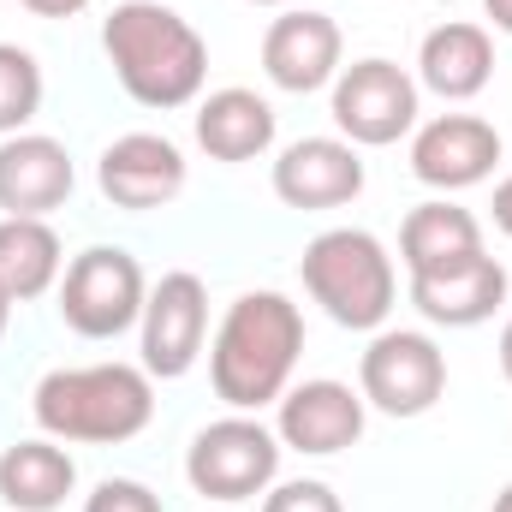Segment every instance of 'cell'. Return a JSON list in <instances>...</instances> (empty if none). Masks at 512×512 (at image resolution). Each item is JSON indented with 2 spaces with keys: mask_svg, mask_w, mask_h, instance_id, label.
<instances>
[{
  "mask_svg": "<svg viewBox=\"0 0 512 512\" xmlns=\"http://www.w3.org/2000/svg\"><path fill=\"white\" fill-rule=\"evenodd\" d=\"M102 48H108V66H114L120 90L137 108L173 114V108H191L203 96L209 42L197 36L191 18H179L161 0H120L102 18Z\"/></svg>",
  "mask_w": 512,
  "mask_h": 512,
  "instance_id": "1",
  "label": "cell"
},
{
  "mask_svg": "<svg viewBox=\"0 0 512 512\" xmlns=\"http://www.w3.org/2000/svg\"><path fill=\"white\" fill-rule=\"evenodd\" d=\"M304 352V310L286 292H245L227 304L215 346H209V382L215 399H227L233 411H262L274 405Z\"/></svg>",
  "mask_w": 512,
  "mask_h": 512,
  "instance_id": "2",
  "label": "cell"
},
{
  "mask_svg": "<svg viewBox=\"0 0 512 512\" xmlns=\"http://www.w3.org/2000/svg\"><path fill=\"white\" fill-rule=\"evenodd\" d=\"M30 417L54 441L120 447L149 429L155 417V376L143 364H78L48 370L30 393Z\"/></svg>",
  "mask_w": 512,
  "mask_h": 512,
  "instance_id": "3",
  "label": "cell"
},
{
  "mask_svg": "<svg viewBox=\"0 0 512 512\" xmlns=\"http://www.w3.org/2000/svg\"><path fill=\"white\" fill-rule=\"evenodd\" d=\"M304 292L328 310V322L352 328V334H376L387 316H393V298H399V274H393V256L376 233L364 227H328L304 245Z\"/></svg>",
  "mask_w": 512,
  "mask_h": 512,
  "instance_id": "4",
  "label": "cell"
},
{
  "mask_svg": "<svg viewBox=\"0 0 512 512\" xmlns=\"http://www.w3.org/2000/svg\"><path fill=\"white\" fill-rule=\"evenodd\" d=\"M143 304H149V280L126 245H90L60 274V322L78 340H120L126 328L143 322Z\"/></svg>",
  "mask_w": 512,
  "mask_h": 512,
  "instance_id": "5",
  "label": "cell"
},
{
  "mask_svg": "<svg viewBox=\"0 0 512 512\" xmlns=\"http://www.w3.org/2000/svg\"><path fill=\"white\" fill-rule=\"evenodd\" d=\"M280 453H286V447H280V435H274L268 423L233 411V417L197 429V441H191V453H185V477H191V489H197L203 501L239 507V501H256V495L274 489Z\"/></svg>",
  "mask_w": 512,
  "mask_h": 512,
  "instance_id": "6",
  "label": "cell"
},
{
  "mask_svg": "<svg viewBox=\"0 0 512 512\" xmlns=\"http://www.w3.org/2000/svg\"><path fill=\"white\" fill-rule=\"evenodd\" d=\"M358 393L382 417H423L447 393V352L417 328H376L358 358Z\"/></svg>",
  "mask_w": 512,
  "mask_h": 512,
  "instance_id": "7",
  "label": "cell"
},
{
  "mask_svg": "<svg viewBox=\"0 0 512 512\" xmlns=\"http://www.w3.org/2000/svg\"><path fill=\"white\" fill-rule=\"evenodd\" d=\"M417 78L405 72V66H393L382 54H370V60H352V66H340V78H334V126L346 143H358V149H387V143H399L405 131H417Z\"/></svg>",
  "mask_w": 512,
  "mask_h": 512,
  "instance_id": "8",
  "label": "cell"
},
{
  "mask_svg": "<svg viewBox=\"0 0 512 512\" xmlns=\"http://www.w3.org/2000/svg\"><path fill=\"white\" fill-rule=\"evenodd\" d=\"M203 340H209V286L191 268L161 274L143 304V370L155 382H179L197 370Z\"/></svg>",
  "mask_w": 512,
  "mask_h": 512,
  "instance_id": "9",
  "label": "cell"
},
{
  "mask_svg": "<svg viewBox=\"0 0 512 512\" xmlns=\"http://www.w3.org/2000/svg\"><path fill=\"white\" fill-rule=\"evenodd\" d=\"M340 54H346L340 24L328 12H316V6H286L262 36V72L286 96L328 90L340 78Z\"/></svg>",
  "mask_w": 512,
  "mask_h": 512,
  "instance_id": "10",
  "label": "cell"
},
{
  "mask_svg": "<svg viewBox=\"0 0 512 512\" xmlns=\"http://www.w3.org/2000/svg\"><path fill=\"white\" fill-rule=\"evenodd\" d=\"M96 185L114 209H167L185 191V149L161 131H126L102 149L96 161Z\"/></svg>",
  "mask_w": 512,
  "mask_h": 512,
  "instance_id": "11",
  "label": "cell"
},
{
  "mask_svg": "<svg viewBox=\"0 0 512 512\" xmlns=\"http://www.w3.org/2000/svg\"><path fill=\"white\" fill-rule=\"evenodd\" d=\"M501 131L477 114H435L429 126L411 131V173L429 191H471L495 173Z\"/></svg>",
  "mask_w": 512,
  "mask_h": 512,
  "instance_id": "12",
  "label": "cell"
},
{
  "mask_svg": "<svg viewBox=\"0 0 512 512\" xmlns=\"http://www.w3.org/2000/svg\"><path fill=\"white\" fill-rule=\"evenodd\" d=\"M364 411H370L364 393H352L346 382L316 376V382H298V387L280 393L274 435H280V447H292V453L328 459V453L358 447V435H364Z\"/></svg>",
  "mask_w": 512,
  "mask_h": 512,
  "instance_id": "13",
  "label": "cell"
},
{
  "mask_svg": "<svg viewBox=\"0 0 512 512\" xmlns=\"http://www.w3.org/2000/svg\"><path fill=\"white\" fill-rule=\"evenodd\" d=\"M364 191L358 143L346 137H298L274 161V197L286 209H340Z\"/></svg>",
  "mask_w": 512,
  "mask_h": 512,
  "instance_id": "14",
  "label": "cell"
},
{
  "mask_svg": "<svg viewBox=\"0 0 512 512\" xmlns=\"http://www.w3.org/2000/svg\"><path fill=\"white\" fill-rule=\"evenodd\" d=\"M72 185H78V173H72V155L60 137H42V131L0 137V209L6 215L48 221L72 197Z\"/></svg>",
  "mask_w": 512,
  "mask_h": 512,
  "instance_id": "15",
  "label": "cell"
},
{
  "mask_svg": "<svg viewBox=\"0 0 512 512\" xmlns=\"http://www.w3.org/2000/svg\"><path fill=\"white\" fill-rule=\"evenodd\" d=\"M477 256H489L483 251V221H477L471 209L447 203V197L417 203V209L405 215V227H399V262H405L411 280L465 268V262H477Z\"/></svg>",
  "mask_w": 512,
  "mask_h": 512,
  "instance_id": "16",
  "label": "cell"
},
{
  "mask_svg": "<svg viewBox=\"0 0 512 512\" xmlns=\"http://www.w3.org/2000/svg\"><path fill=\"white\" fill-rule=\"evenodd\" d=\"M411 304L435 328H483L507 304V268L495 256H477L465 268L423 274V280H411Z\"/></svg>",
  "mask_w": 512,
  "mask_h": 512,
  "instance_id": "17",
  "label": "cell"
},
{
  "mask_svg": "<svg viewBox=\"0 0 512 512\" xmlns=\"http://www.w3.org/2000/svg\"><path fill=\"white\" fill-rule=\"evenodd\" d=\"M495 78V36L483 24H441L417 48V84L441 102H471Z\"/></svg>",
  "mask_w": 512,
  "mask_h": 512,
  "instance_id": "18",
  "label": "cell"
},
{
  "mask_svg": "<svg viewBox=\"0 0 512 512\" xmlns=\"http://www.w3.org/2000/svg\"><path fill=\"white\" fill-rule=\"evenodd\" d=\"M274 126H280L274 108L256 90H239V84L197 102V143H203L209 161H256V155H268Z\"/></svg>",
  "mask_w": 512,
  "mask_h": 512,
  "instance_id": "19",
  "label": "cell"
},
{
  "mask_svg": "<svg viewBox=\"0 0 512 512\" xmlns=\"http://www.w3.org/2000/svg\"><path fill=\"white\" fill-rule=\"evenodd\" d=\"M72 489H78V465L54 435L12 441L0 453V501L12 512H60Z\"/></svg>",
  "mask_w": 512,
  "mask_h": 512,
  "instance_id": "20",
  "label": "cell"
},
{
  "mask_svg": "<svg viewBox=\"0 0 512 512\" xmlns=\"http://www.w3.org/2000/svg\"><path fill=\"white\" fill-rule=\"evenodd\" d=\"M66 256H60V233L36 215H0V286L12 292V304L42 298L48 286H60Z\"/></svg>",
  "mask_w": 512,
  "mask_h": 512,
  "instance_id": "21",
  "label": "cell"
},
{
  "mask_svg": "<svg viewBox=\"0 0 512 512\" xmlns=\"http://www.w3.org/2000/svg\"><path fill=\"white\" fill-rule=\"evenodd\" d=\"M42 114V66L30 48L0 42V137H18Z\"/></svg>",
  "mask_w": 512,
  "mask_h": 512,
  "instance_id": "22",
  "label": "cell"
},
{
  "mask_svg": "<svg viewBox=\"0 0 512 512\" xmlns=\"http://www.w3.org/2000/svg\"><path fill=\"white\" fill-rule=\"evenodd\" d=\"M262 512H346V507L322 477H298V483H274L262 495Z\"/></svg>",
  "mask_w": 512,
  "mask_h": 512,
  "instance_id": "23",
  "label": "cell"
},
{
  "mask_svg": "<svg viewBox=\"0 0 512 512\" xmlns=\"http://www.w3.org/2000/svg\"><path fill=\"white\" fill-rule=\"evenodd\" d=\"M84 512H161V495L137 477H108V483H96Z\"/></svg>",
  "mask_w": 512,
  "mask_h": 512,
  "instance_id": "24",
  "label": "cell"
},
{
  "mask_svg": "<svg viewBox=\"0 0 512 512\" xmlns=\"http://www.w3.org/2000/svg\"><path fill=\"white\" fill-rule=\"evenodd\" d=\"M24 12H36V18H78L90 0H18Z\"/></svg>",
  "mask_w": 512,
  "mask_h": 512,
  "instance_id": "25",
  "label": "cell"
},
{
  "mask_svg": "<svg viewBox=\"0 0 512 512\" xmlns=\"http://www.w3.org/2000/svg\"><path fill=\"white\" fill-rule=\"evenodd\" d=\"M489 209H495V227H501V233L512 239V173L501 179V185H495V203H489Z\"/></svg>",
  "mask_w": 512,
  "mask_h": 512,
  "instance_id": "26",
  "label": "cell"
},
{
  "mask_svg": "<svg viewBox=\"0 0 512 512\" xmlns=\"http://www.w3.org/2000/svg\"><path fill=\"white\" fill-rule=\"evenodd\" d=\"M483 12H489V24H495L501 36H512V0H483Z\"/></svg>",
  "mask_w": 512,
  "mask_h": 512,
  "instance_id": "27",
  "label": "cell"
},
{
  "mask_svg": "<svg viewBox=\"0 0 512 512\" xmlns=\"http://www.w3.org/2000/svg\"><path fill=\"white\" fill-rule=\"evenodd\" d=\"M501 376L512 387V316H507V328H501Z\"/></svg>",
  "mask_w": 512,
  "mask_h": 512,
  "instance_id": "28",
  "label": "cell"
},
{
  "mask_svg": "<svg viewBox=\"0 0 512 512\" xmlns=\"http://www.w3.org/2000/svg\"><path fill=\"white\" fill-rule=\"evenodd\" d=\"M6 322H12V292L0 286V340H6Z\"/></svg>",
  "mask_w": 512,
  "mask_h": 512,
  "instance_id": "29",
  "label": "cell"
},
{
  "mask_svg": "<svg viewBox=\"0 0 512 512\" xmlns=\"http://www.w3.org/2000/svg\"><path fill=\"white\" fill-rule=\"evenodd\" d=\"M489 512H512V483L501 489V495H495V507H489Z\"/></svg>",
  "mask_w": 512,
  "mask_h": 512,
  "instance_id": "30",
  "label": "cell"
},
{
  "mask_svg": "<svg viewBox=\"0 0 512 512\" xmlns=\"http://www.w3.org/2000/svg\"><path fill=\"white\" fill-rule=\"evenodd\" d=\"M251 6H316V0H251Z\"/></svg>",
  "mask_w": 512,
  "mask_h": 512,
  "instance_id": "31",
  "label": "cell"
},
{
  "mask_svg": "<svg viewBox=\"0 0 512 512\" xmlns=\"http://www.w3.org/2000/svg\"><path fill=\"white\" fill-rule=\"evenodd\" d=\"M215 512H233V507H215Z\"/></svg>",
  "mask_w": 512,
  "mask_h": 512,
  "instance_id": "32",
  "label": "cell"
}]
</instances>
